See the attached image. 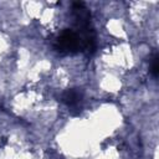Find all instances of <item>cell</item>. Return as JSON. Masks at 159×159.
<instances>
[{
  "mask_svg": "<svg viewBox=\"0 0 159 159\" xmlns=\"http://www.w3.org/2000/svg\"><path fill=\"white\" fill-rule=\"evenodd\" d=\"M150 72L154 77H158V73H159V57L158 55L155 53L152 58V62H150Z\"/></svg>",
  "mask_w": 159,
  "mask_h": 159,
  "instance_id": "cell-3",
  "label": "cell"
},
{
  "mask_svg": "<svg viewBox=\"0 0 159 159\" xmlns=\"http://www.w3.org/2000/svg\"><path fill=\"white\" fill-rule=\"evenodd\" d=\"M62 102L66 103L68 107L71 108H77L78 103L81 102L82 98V93L77 89H67L62 93Z\"/></svg>",
  "mask_w": 159,
  "mask_h": 159,
  "instance_id": "cell-2",
  "label": "cell"
},
{
  "mask_svg": "<svg viewBox=\"0 0 159 159\" xmlns=\"http://www.w3.org/2000/svg\"><path fill=\"white\" fill-rule=\"evenodd\" d=\"M53 50L61 55H72L83 51V43L80 36L72 29H65L53 41Z\"/></svg>",
  "mask_w": 159,
  "mask_h": 159,
  "instance_id": "cell-1",
  "label": "cell"
}]
</instances>
